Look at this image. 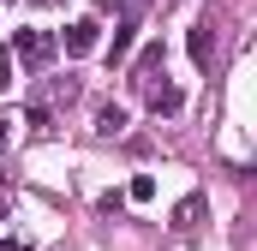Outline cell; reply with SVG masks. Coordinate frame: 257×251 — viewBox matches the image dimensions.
Returning <instances> with one entry per match:
<instances>
[{
	"label": "cell",
	"mask_w": 257,
	"mask_h": 251,
	"mask_svg": "<svg viewBox=\"0 0 257 251\" xmlns=\"http://www.w3.org/2000/svg\"><path fill=\"white\" fill-rule=\"evenodd\" d=\"M12 60H24L30 72H42V66L54 60V36L48 30H12V48H6Z\"/></svg>",
	"instance_id": "1"
},
{
	"label": "cell",
	"mask_w": 257,
	"mask_h": 251,
	"mask_svg": "<svg viewBox=\"0 0 257 251\" xmlns=\"http://www.w3.org/2000/svg\"><path fill=\"white\" fill-rule=\"evenodd\" d=\"M96 42H102V18H72V24H66V36H60L66 54H90Z\"/></svg>",
	"instance_id": "2"
},
{
	"label": "cell",
	"mask_w": 257,
	"mask_h": 251,
	"mask_svg": "<svg viewBox=\"0 0 257 251\" xmlns=\"http://www.w3.org/2000/svg\"><path fill=\"white\" fill-rule=\"evenodd\" d=\"M180 108H186V96H180L174 84H150V114H156V120H174Z\"/></svg>",
	"instance_id": "3"
},
{
	"label": "cell",
	"mask_w": 257,
	"mask_h": 251,
	"mask_svg": "<svg viewBox=\"0 0 257 251\" xmlns=\"http://www.w3.org/2000/svg\"><path fill=\"white\" fill-rule=\"evenodd\" d=\"M156 72H162V42H150V48L138 54V66H132V84H138V90H150V84H156Z\"/></svg>",
	"instance_id": "4"
},
{
	"label": "cell",
	"mask_w": 257,
	"mask_h": 251,
	"mask_svg": "<svg viewBox=\"0 0 257 251\" xmlns=\"http://www.w3.org/2000/svg\"><path fill=\"white\" fill-rule=\"evenodd\" d=\"M132 42H138V18H120V24H114V42H108V66H114V60H126V54H132Z\"/></svg>",
	"instance_id": "5"
},
{
	"label": "cell",
	"mask_w": 257,
	"mask_h": 251,
	"mask_svg": "<svg viewBox=\"0 0 257 251\" xmlns=\"http://www.w3.org/2000/svg\"><path fill=\"white\" fill-rule=\"evenodd\" d=\"M186 48H192V66H209V54H215V30H209V24H192V42H186Z\"/></svg>",
	"instance_id": "6"
},
{
	"label": "cell",
	"mask_w": 257,
	"mask_h": 251,
	"mask_svg": "<svg viewBox=\"0 0 257 251\" xmlns=\"http://www.w3.org/2000/svg\"><path fill=\"white\" fill-rule=\"evenodd\" d=\"M96 132H102V138H120V132H126V108H120V102H108V108L96 114Z\"/></svg>",
	"instance_id": "7"
},
{
	"label": "cell",
	"mask_w": 257,
	"mask_h": 251,
	"mask_svg": "<svg viewBox=\"0 0 257 251\" xmlns=\"http://www.w3.org/2000/svg\"><path fill=\"white\" fill-rule=\"evenodd\" d=\"M132 203H156V174H138L132 180Z\"/></svg>",
	"instance_id": "8"
},
{
	"label": "cell",
	"mask_w": 257,
	"mask_h": 251,
	"mask_svg": "<svg viewBox=\"0 0 257 251\" xmlns=\"http://www.w3.org/2000/svg\"><path fill=\"white\" fill-rule=\"evenodd\" d=\"M12 66H18V60H12V54H6V48H0V96H6V90H12Z\"/></svg>",
	"instance_id": "9"
},
{
	"label": "cell",
	"mask_w": 257,
	"mask_h": 251,
	"mask_svg": "<svg viewBox=\"0 0 257 251\" xmlns=\"http://www.w3.org/2000/svg\"><path fill=\"white\" fill-rule=\"evenodd\" d=\"M0 251H36V245H24V239H6V245H0Z\"/></svg>",
	"instance_id": "10"
},
{
	"label": "cell",
	"mask_w": 257,
	"mask_h": 251,
	"mask_svg": "<svg viewBox=\"0 0 257 251\" xmlns=\"http://www.w3.org/2000/svg\"><path fill=\"white\" fill-rule=\"evenodd\" d=\"M114 6H120V0H96V12H114Z\"/></svg>",
	"instance_id": "11"
}]
</instances>
